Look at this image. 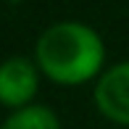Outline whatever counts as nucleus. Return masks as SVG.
<instances>
[{"label":"nucleus","mask_w":129,"mask_h":129,"mask_svg":"<svg viewBox=\"0 0 129 129\" xmlns=\"http://www.w3.org/2000/svg\"><path fill=\"white\" fill-rule=\"evenodd\" d=\"M34 61L50 82L77 87L98 79L105 71V45L90 24L58 21L40 34L34 45Z\"/></svg>","instance_id":"f257e3e1"},{"label":"nucleus","mask_w":129,"mask_h":129,"mask_svg":"<svg viewBox=\"0 0 129 129\" xmlns=\"http://www.w3.org/2000/svg\"><path fill=\"white\" fill-rule=\"evenodd\" d=\"M40 66L34 58L11 55L0 63V105L16 111L34 103L40 90Z\"/></svg>","instance_id":"f03ea898"},{"label":"nucleus","mask_w":129,"mask_h":129,"mask_svg":"<svg viewBox=\"0 0 129 129\" xmlns=\"http://www.w3.org/2000/svg\"><path fill=\"white\" fill-rule=\"evenodd\" d=\"M92 100L108 121L129 126V61L108 66L95 79Z\"/></svg>","instance_id":"7ed1b4c3"},{"label":"nucleus","mask_w":129,"mask_h":129,"mask_svg":"<svg viewBox=\"0 0 129 129\" xmlns=\"http://www.w3.org/2000/svg\"><path fill=\"white\" fill-rule=\"evenodd\" d=\"M0 129H61V119L50 105L29 103L24 108L11 111L3 119Z\"/></svg>","instance_id":"20e7f679"}]
</instances>
